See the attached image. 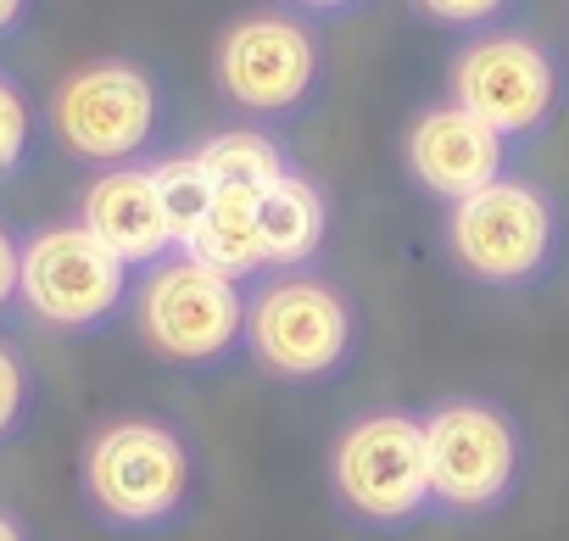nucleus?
<instances>
[{
	"mask_svg": "<svg viewBox=\"0 0 569 541\" xmlns=\"http://www.w3.org/2000/svg\"><path fill=\"white\" fill-rule=\"evenodd\" d=\"M441 246L452 268L469 274L475 285L519 291V285H536L558 257V207L541 184L508 173L447 207Z\"/></svg>",
	"mask_w": 569,
	"mask_h": 541,
	"instance_id": "obj_5",
	"label": "nucleus"
},
{
	"mask_svg": "<svg viewBox=\"0 0 569 541\" xmlns=\"http://www.w3.org/2000/svg\"><path fill=\"white\" fill-rule=\"evenodd\" d=\"M134 268L112 257L79 218L73 223H46L23 240L18 257V302L46 324V330H101L129 308Z\"/></svg>",
	"mask_w": 569,
	"mask_h": 541,
	"instance_id": "obj_7",
	"label": "nucleus"
},
{
	"mask_svg": "<svg viewBox=\"0 0 569 541\" xmlns=\"http://www.w3.org/2000/svg\"><path fill=\"white\" fill-rule=\"evenodd\" d=\"M558 96L563 73L552 51L525 29H480L447 62V101H458L513 146L552 123Z\"/></svg>",
	"mask_w": 569,
	"mask_h": 541,
	"instance_id": "obj_9",
	"label": "nucleus"
},
{
	"mask_svg": "<svg viewBox=\"0 0 569 541\" xmlns=\"http://www.w3.org/2000/svg\"><path fill=\"white\" fill-rule=\"evenodd\" d=\"M330 497L352 524L369 530H408L436 513L425 413L369 408L347 419L330 447Z\"/></svg>",
	"mask_w": 569,
	"mask_h": 541,
	"instance_id": "obj_3",
	"label": "nucleus"
},
{
	"mask_svg": "<svg viewBox=\"0 0 569 541\" xmlns=\"http://www.w3.org/2000/svg\"><path fill=\"white\" fill-rule=\"evenodd\" d=\"M162 129V90L140 62L96 57L79 62L51 90V134L68 157L90 168H123L140 162V151Z\"/></svg>",
	"mask_w": 569,
	"mask_h": 541,
	"instance_id": "obj_8",
	"label": "nucleus"
},
{
	"mask_svg": "<svg viewBox=\"0 0 569 541\" xmlns=\"http://www.w3.org/2000/svg\"><path fill=\"white\" fill-rule=\"evenodd\" d=\"M291 7H302V12H319V18H330V12H352L358 0H291Z\"/></svg>",
	"mask_w": 569,
	"mask_h": 541,
	"instance_id": "obj_22",
	"label": "nucleus"
},
{
	"mask_svg": "<svg viewBox=\"0 0 569 541\" xmlns=\"http://www.w3.org/2000/svg\"><path fill=\"white\" fill-rule=\"evenodd\" d=\"M513 0H413V12L436 29H452V34H480L491 29Z\"/></svg>",
	"mask_w": 569,
	"mask_h": 541,
	"instance_id": "obj_18",
	"label": "nucleus"
},
{
	"mask_svg": "<svg viewBox=\"0 0 569 541\" xmlns=\"http://www.w3.org/2000/svg\"><path fill=\"white\" fill-rule=\"evenodd\" d=\"M257 229H262L268 268H308L330 240V201L308 173L291 168L257 196Z\"/></svg>",
	"mask_w": 569,
	"mask_h": 541,
	"instance_id": "obj_13",
	"label": "nucleus"
},
{
	"mask_svg": "<svg viewBox=\"0 0 569 541\" xmlns=\"http://www.w3.org/2000/svg\"><path fill=\"white\" fill-rule=\"evenodd\" d=\"M23 7H29V0H0V40L23 23Z\"/></svg>",
	"mask_w": 569,
	"mask_h": 541,
	"instance_id": "obj_21",
	"label": "nucleus"
},
{
	"mask_svg": "<svg viewBox=\"0 0 569 541\" xmlns=\"http://www.w3.org/2000/svg\"><path fill=\"white\" fill-rule=\"evenodd\" d=\"M134 335L179 369H218L246 352V285L212 274L190 251H168L140 268L129 291Z\"/></svg>",
	"mask_w": 569,
	"mask_h": 541,
	"instance_id": "obj_4",
	"label": "nucleus"
},
{
	"mask_svg": "<svg viewBox=\"0 0 569 541\" xmlns=\"http://www.w3.org/2000/svg\"><path fill=\"white\" fill-rule=\"evenodd\" d=\"M325 73L319 40L291 12H246L212 46V84L246 118H291Z\"/></svg>",
	"mask_w": 569,
	"mask_h": 541,
	"instance_id": "obj_10",
	"label": "nucleus"
},
{
	"mask_svg": "<svg viewBox=\"0 0 569 541\" xmlns=\"http://www.w3.org/2000/svg\"><path fill=\"white\" fill-rule=\"evenodd\" d=\"M151 179H157L162 212H168V223H173V240L184 246V240H190V229L207 218V207H212L218 184H212V173L201 168V157H196V151H179V157L151 162Z\"/></svg>",
	"mask_w": 569,
	"mask_h": 541,
	"instance_id": "obj_16",
	"label": "nucleus"
},
{
	"mask_svg": "<svg viewBox=\"0 0 569 541\" xmlns=\"http://www.w3.org/2000/svg\"><path fill=\"white\" fill-rule=\"evenodd\" d=\"M358 352L352 297L313 268H273L246 291V358L284 385H325Z\"/></svg>",
	"mask_w": 569,
	"mask_h": 541,
	"instance_id": "obj_2",
	"label": "nucleus"
},
{
	"mask_svg": "<svg viewBox=\"0 0 569 541\" xmlns=\"http://www.w3.org/2000/svg\"><path fill=\"white\" fill-rule=\"evenodd\" d=\"M34 146V107L12 73H0V179H12Z\"/></svg>",
	"mask_w": 569,
	"mask_h": 541,
	"instance_id": "obj_17",
	"label": "nucleus"
},
{
	"mask_svg": "<svg viewBox=\"0 0 569 541\" xmlns=\"http://www.w3.org/2000/svg\"><path fill=\"white\" fill-rule=\"evenodd\" d=\"M0 541H29V530H23V524L7 513V508H0Z\"/></svg>",
	"mask_w": 569,
	"mask_h": 541,
	"instance_id": "obj_23",
	"label": "nucleus"
},
{
	"mask_svg": "<svg viewBox=\"0 0 569 541\" xmlns=\"http://www.w3.org/2000/svg\"><path fill=\"white\" fill-rule=\"evenodd\" d=\"M23 413H29V369L7 341H0V441L23 424Z\"/></svg>",
	"mask_w": 569,
	"mask_h": 541,
	"instance_id": "obj_19",
	"label": "nucleus"
},
{
	"mask_svg": "<svg viewBox=\"0 0 569 541\" xmlns=\"http://www.w3.org/2000/svg\"><path fill=\"white\" fill-rule=\"evenodd\" d=\"M196 157H201V168L212 173L218 190H251V196H262L279 173H291L279 140H273L268 129H251V123L207 134V140L196 146Z\"/></svg>",
	"mask_w": 569,
	"mask_h": 541,
	"instance_id": "obj_15",
	"label": "nucleus"
},
{
	"mask_svg": "<svg viewBox=\"0 0 569 541\" xmlns=\"http://www.w3.org/2000/svg\"><path fill=\"white\" fill-rule=\"evenodd\" d=\"M190 251L196 262H207L212 274L234 280V285H251L262 274H273L268 268V251H262V229H257V196L251 190H218L207 218L190 229V240L179 246Z\"/></svg>",
	"mask_w": 569,
	"mask_h": 541,
	"instance_id": "obj_14",
	"label": "nucleus"
},
{
	"mask_svg": "<svg viewBox=\"0 0 569 541\" xmlns=\"http://www.w3.org/2000/svg\"><path fill=\"white\" fill-rule=\"evenodd\" d=\"M402 162L425 196L452 207V201L508 179L513 140H502L491 123H480L458 101H436V107H419L413 123L402 129Z\"/></svg>",
	"mask_w": 569,
	"mask_h": 541,
	"instance_id": "obj_11",
	"label": "nucleus"
},
{
	"mask_svg": "<svg viewBox=\"0 0 569 541\" xmlns=\"http://www.w3.org/2000/svg\"><path fill=\"white\" fill-rule=\"evenodd\" d=\"M425 452H430V491L436 513L486 519L508 508L525 480V435L508 408L486 397H447L425 413Z\"/></svg>",
	"mask_w": 569,
	"mask_h": 541,
	"instance_id": "obj_6",
	"label": "nucleus"
},
{
	"mask_svg": "<svg viewBox=\"0 0 569 541\" xmlns=\"http://www.w3.org/2000/svg\"><path fill=\"white\" fill-rule=\"evenodd\" d=\"M18 257H23V240L0 223V313L18 302Z\"/></svg>",
	"mask_w": 569,
	"mask_h": 541,
	"instance_id": "obj_20",
	"label": "nucleus"
},
{
	"mask_svg": "<svg viewBox=\"0 0 569 541\" xmlns=\"http://www.w3.org/2000/svg\"><path fill=\"white\" fill-rule=\"evenodd\" d=\"M79 223H84L112 257H123L129 268H151V262H162L168 251H179L173 223H168L162 196H157V179H151V168H140V162L101 168V173L79 190Z\"/></svg>",
	"mask_w": 569,
	"mask_h": 541,
	"instance_id": "obj_12",
	"label": "nucleus"
},
{
	"mask_svg": "<svg viewBox=\"0 0 569 541\" xmlns=\"http://www.w3.org/2000/svg\"><path fill=\"white\" fill-rule=\"evenodd\" d=\"M190 441L151 413H123L90 430L79 458V485L96 519L112 530H168L196 502Z\"/></svg>",
	"mask_w": 569,
	"mask_h": 541,
	"instance_id": "obj_1",
	"label": "nucleus"
}]
</instances>
